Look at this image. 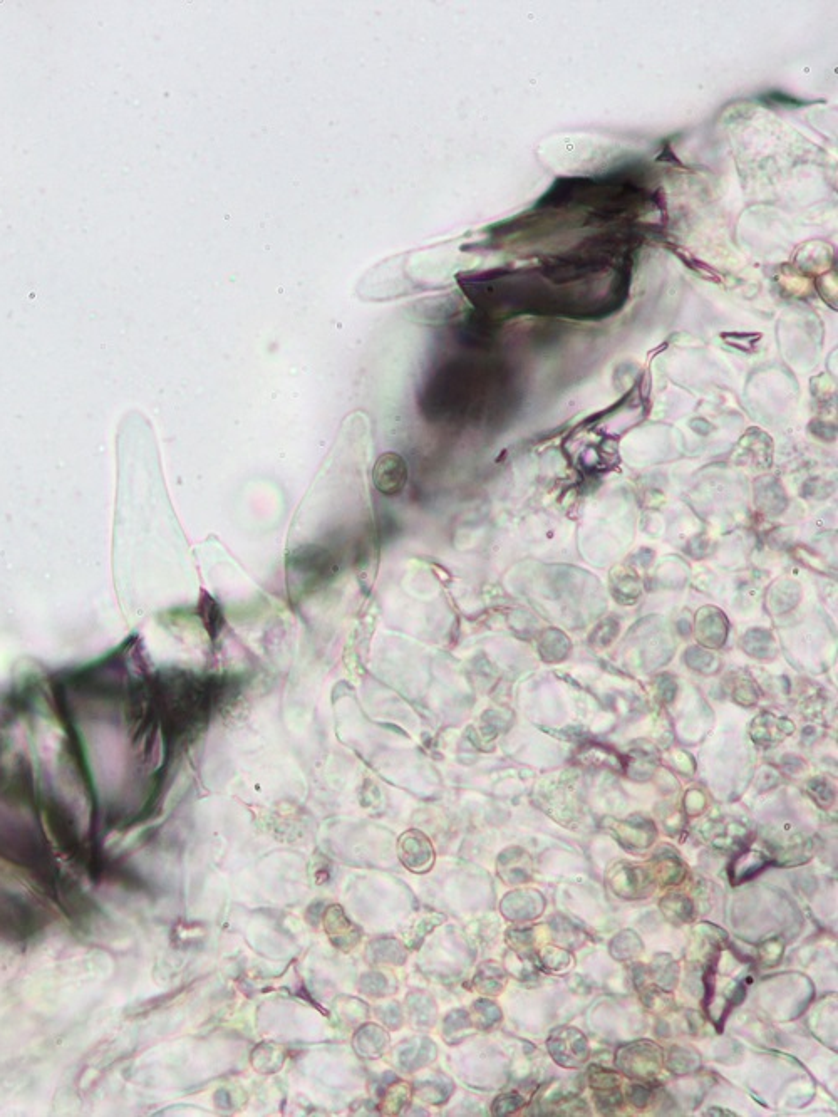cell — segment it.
Masks as SVG:
<instances>
[{"instance_id":"cell-1","label":"cell","mask_w":838,"mask_h":1117,"mask_svg":"<svg viewBox=\"0 0 838 1117\" xmlns=\"http://www.w3.org/2000/svg\"><path fill=\"white\" fill-rule=\"evenodd\" d=\"M49 913L26 894L0 888V940L26 945L37 940L49 925Z\"/></svg>"},{"instance_id":"cell-2","label":"cell","mask_w":838,"mask_h":1117,"mask_svg":"<svg viewBox=\"0 0 838 1117\" xmlns=\"http://www.w3.org/2000/svg\"><path fill=\"white\" fill-rule=\"evenodd\" d=\"M337 566L331 552L322 547H301L287 561V576L292 598H301L331 581Z\"/></svg>"},{"instance_id":"cell-3","label":"cell","mask_w":838,"mask_h":1117,"mask_svg":"<svg viewBox=\"0 0 838 1117\" xmlns=\"http://www.w3.org/2000/svg\"><path fill=\"white\" fill-rule=\"evenodd\" d=\"M373 484L383 495H398L408 484V463L398 453H383L373 468Z\"/></svg>"},{"instance_id":"cell-4","label":"cell","mask_w":838,"mask_h":1117,"mask_svg":"<svg viewBox=\"0 0 838 1117\" xmlns=\"http://www.w3.org/2000/svg\"><path fill=\"white\" fill-rule=\"evenodd\" d=\"M198 614H200V619H202L203 626H205L208 634H210V638H212L213 641L217 640L218 634L222 633L225 619H223L220 604H218L210 594L205 593V591L200 594Z\"/></svg>"}]
</instances>
